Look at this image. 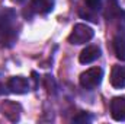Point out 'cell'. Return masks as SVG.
<instances>
[{"mask_svg":"<svg viewBox=\"0 0 125 124\" xmlns=\"http://www.w3.org/2000/svg\"><path fill=\"white\" fill-rule=\"evenodd\" d=\"M102 77H103V70L100 67H92V69H87L86 72H83L79 77V83L83 89H87V91H92L96 86L100 85L102 82Z\"/></svg>","mask_w":125,"mask_h":124,"instance_id":"cell-1","label":"cell"},{"mask_svg":"<svg viewBox=\"0 0 125 124\" xmlns=\"http://www.w3.org/2000/svg\"><path fill=\"white\" fill-rule=\"evenodd\" d=\"M94 35V31L86 24H77L73 26L71 34L68 35V42L73 45H80L89 42Z\"/></svg>","mask_w":125,"mask_h":124,"instance_id":"cell-2","label":"cell"},{"mask_svg":"<svg viewBox=\"0 0 125 124\" xmlns=\"http://www.w3.org/2000/svg\"><path fill=\"white\" fill-rule=\"evenodd\" d=\"M100 9L102 0H83V6L79 9V15L86 21L97 24V12H100Z\"/></svg>","mask_w":125,"mask_h":124,"instance_id":"cell-3","label":"cell"},{"mask_svg":"<svg viewBox=\"0 0 125 124\" xmlns=\"http://www.w3.org/2000/svg\"><path fill=\"white\" fill-rule=\"evenodd\" d=\"M6 86H7V92L16 93V95H23L31 91V83L23 76H12L6 82Z\"/></svg>","mask_w":125,"mask_h":124,"instance_id":"cell-4","label":"cell"},{"mask_svg":"<svg viewBox=\"0 0 125 124\" xmlns=\"http://www.w3.org/2000/svg\"><path fill=\"white\" fill-rule=\"evenodd\" d=\"M0 111L1 114L10 120L12 123H16L19 121V117H21V112H22V108L18 102H13V101H4L0 104Z\"/></svg>","mask_w":125,"mask_h":124,"instance_id":"cell-5","label":"cell"},{"mask_svg":"<svg viewBox=\"0 0 125 124\" xmlns=\"http://www.w3.org/2000/svg\"><path fill=\"white\" fill-rule=\"evenodd\" d=\"M111 115L115 121H125V96H115L111 101Z\"/></svg>","mask_w":125,"mask_h":124,"instance_id":"cell-6","label":"cell"},{"mask_svg":"<svg viewBox=\"0 0 125 124\" xmlns=\"http://www.w3.org/2000/svg\"><path fill=\"white\" fill-rule=\"evenodd\" d=\"M109 82H111V85L115 89H124L125 88V66L115 64L112 67Z\"/></svg>","mask_w":125,"mask_h":124,"instance_id":"cell-7","label":"cell"},{"mask_svg":"<svg viewBox=\"0 0 125 124\" xmlns=\"http://www.w3.org/2000/svg\"><path fill=\"white\" fill-rule=\"evenodd\" d=\"M100 54H102L100 47H97V45H87L79 54V62L82 64H90V63L96 62L100 57Z\"/></svg>","mask_w":125,"mask_h":124,"instance_id":"cell-8","label":"cell"},{"mask_svg":"<svg viewBox=\"0 0 125 124\" xmlns=\"http://www.w3.org/2000/svg\"><path fill=\"white\" fill-rule=\"evenodd\" d=\"M55 0H31V9L38 15H48L54 10Z\"/></svg>","mask_w":125,"mask_h":124,"instance_id":"cell-9","label":"cell"},{"mask_svg":"<svg viewBox=\"0 0 125 124\" xmlns=\"http://www.w3.org/2000/svg\"><path fill=\"white\" fill-rule=\"evenodd\" d=\"M112 45H114L115 56L121 62H125V32H124V29H119V32H116V35L114 37Z\"/></svg>","mask_w":125,"mask_h":124,"instance_id":"cell-10","label":"cell"},{"mask_svg":"<svg viewBox=\"0 0 125 124\" xmlns=\"http://www.w3.org/2000/svg\"><path fill=\"white\" fill-rule=\"evenodd\" d=\"M105 18H106L108 21L122 19V18H125V10H122V9L118 6L116 0H109L108 7H106V10H105Z\"/></svg>","mask_w":125,"mask_h":124,"instance_id":"cell-11","label":"cell"},{"mask_svg":"<svg viewBox=\"0 0 125 124\" xmlns=\"http://www.w3.org/2000/svg\"><path fill=\"white\" fill-rule=\"evenodd\" d=\"M92 121H93V115L90 112H86V111H82L76 117H73V123H77V124H89Z\"/></svg>","mask_w":125,"mask_h":124,"instance_id":"cell-12","label":"cell"},{"mask_svg":"<svg viewBox=\"0 0 125 124\" xmlns=\"http://www.w3.org/2000/svg\"><path fill=\"white\" fill-rule=\"evenodd\" d=\"M44 86L47 89L48 93H55V89H57V85H55V80L51 74H47L44 77Z\"/></svg>","mask_w":125,"mask_h":124,"instance_id":"cell-13","label":"cell"},{"mask_svg":"<svg viewBox=\"0 0 125 124\" xmlns=\"http://www.w3.org/2000/svg\"><path fill=\"white\" fill-rule=\"evenodd\" d=\"M4 89H7V86H6V85H3V83L0 82V95H1V93H4Z\"/></svg>","mask_w":125,"mask_h":124,"instance_id":"cell-14","label":"cell"},{"mask_svg":"<svg viewBox=\"0 0 125 124\" xmlns=\"http://www.w3.org/2000/svg\"><path fill=\"white\" fill-rule=\"evenodd\" d=\"M12 1H15V3H22L23 0H12Z\"/></svg>","mask_w":125,"mask_h":124,"instance_id":"cell-15","label":"cell"}]
</instances>
